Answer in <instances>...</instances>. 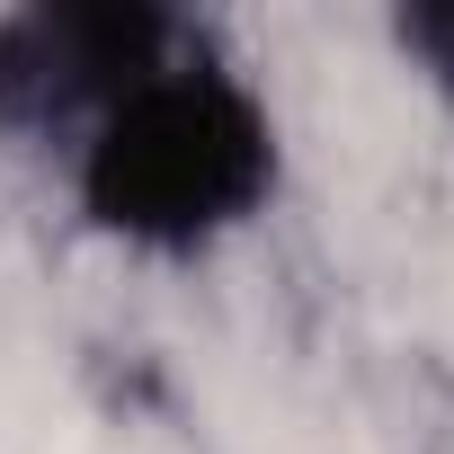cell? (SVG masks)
<instances>
[{
    "label": "cell",
    "instance_id": "1",
    "mask_svg": "<svg viewBox=\"0 0 454 454\" xmlns=\"http://www.w3.org/2000/svg\"><path fill=\"white\" fill-rule=\"evenodd\" d=\"M72 196L107 241L196 259L277 196V116L196 27L72 143Z\"/></svg>",
    "mask_w": 454,
    "mask_h": 454
},
{
    "label": "cell",
    "instance_id": "2",
    "mask_svg": "<svg viewBox=\"0 0 454 454\" xmlns=\"http://www.w3.org/2000/svg\"><path fill=\"white\" fill-rule=\"evenodd\" d=\"M178 36L187 19L152 0H36V10L0 19V134L72 152L90 116Z\"/></svg>",
    "mask_w": 454,
    "mask_h": 454
},
{
    "label": "cell",
    "instance_id": "3",
    "mask_svg": "<svg viewBox=\"0 0 454 454\" xmlns=\"http://www.w3.org/2000/svg\"><path fill=\"white\" fill-rule=\"evenodd\" d=\"M401 45L427 63V81L454 90V0H436V10H410V19H401Z\"/></svg>",
    "mask_w": 454,
    "mask_h": 454
}]
</instances>
